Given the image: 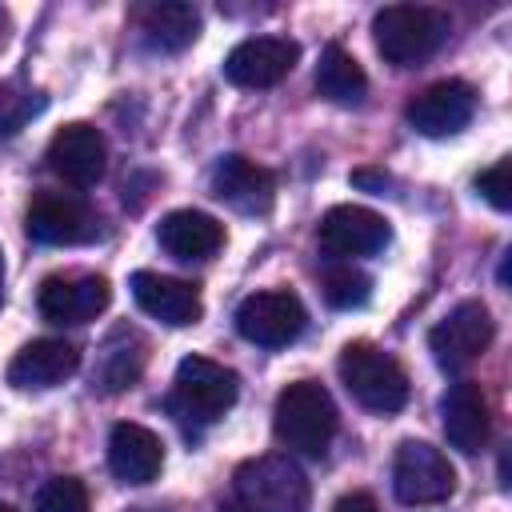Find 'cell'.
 I'll list each match as a JSON object with an SVG mask.
<instances>
[{"instance_id":"7a4b0ae2","label":"cell","mask_w":512,"mask_h":512,"mask_svg":"<svg viewBox=\"0 0 512 512\" xmlns=\"http://www.w3.org/2000/svg\"><path fill=\"white\" fill-rule=\"evenodd\" d=\"M340 384L348 388V396L368 408V412H400L408 404V372L400 368V360L368 340H352L344 344L340 360H336Z\"/></svg>"},{"instance_id":"f1b7e54d","label":"cell","mask_w":512,"mask_h":512,"mask_svg":"<svg viewBox=\"0 0 512 512\" xmlns=\"http://www.w3.org/2000/svg\"><path fill=\"white\" fill-rule=\"evenodd\" d=\"M352 184H364V188H384V184H388V176H384V172H368V168H364V172H356V176H352Z\"/></svg>"},{"instance_id":"d6986e66","label":"cell","mask_w":512,"mask_h":512,"mask_svg":"<svg viewBox=\"0 0 512 512\" xmlns=\"http://www.w3.org/2000/svg\"><path fill=\"white\" fill-rule=\"evenodd\" d=\"M108 468L124 484H152L164 468V444L152 428L144 424H116L108 432Z\"/></svg>"},{"instance_id":"ba28073f","label":"cell","mask_w":512,"mask_h":512,"mask_svg":"<svg viewBox=\"0 0 512 512\" xmlns=\"http://www.w3.org/2000/svg\"><path fill=\"white\" fill-rule=\"evenodd\" d=\"M24 228L36 244H56V248L92 244L100 236V220L92 204L72 192H36L24 212Z\"/></svg>"},{"instance_id":"1f68e13d","label":"cell","mask_w":512,"mask_h":512,"mask_svg":"<svg viewBox=\"0 0 512 512\" xmlns=\"http://www.w3.org/2000/svg\"><path fill=\"white\" fill-rule=\"evenodd\" d=\"M0 512H16V508H12V504H0Z\"/></svg>"},{"instance_id":"44dd1931","label":"cell","mask_w":512,"mask_h":512,"mask_svg":"<svg viewBox=\"0 0 512 512\" xmlns=\"http://www.w3.org/2000/svg\"><path fill=\"white\" fill-rule=\"evenodd\" d=\"M144 352H148V344H144L140 332L116 328V332L104 340V348H100L96 384H100L104 392H124V388H132L136 376H140V368H144Z\"/></svg>"},{"instance_id":"6da1fadb","label":"cell","mask_w":512,"mask_h":512,"mask_svg":"<svg viewBox=\"0 0 512 512\" xmlns=\"http://www.w3.org/2000/svg\"><path fill=\"white\" fill-rule=\"evenodd\" d=\"M336 424H340L336 404L328 388L316 380H296L276 396V408H272L276 440L300 456H324L336 436Z\"/></svg>"},{"instance_id":"d6a6232c","label":"cell","mask_w":512,"mask_h":512,"mask_svg":"<svg viewBox=\"0 0 512 512\" xmlns=\"http://www.w3.org/2000/svg\"><path fill=\"white\" fill-rule=\"evenodd\" d=\"M240 512H244V508H240Z\"/></svg>"},{"instance_id":"4fadbf2b","label":"cell","mask_w":512,"mask_h":512,"mask_svg":"<svg viewBox=\"0 0 512 512\" xmlns=\"http://www.w3.org/2000/svg\"><path fill=\"white\" fill-rule=\"evenodd\" d=\"M48 168H52L64 184H72V188H92V184H100V176H104V168H108V144H104V136H100L92 124H84V120L64 124V128H56V136L48 140Z\"/></svg>"},{"instance_id":"603a6c76","label":"cell","mask_w":512,"mask_h":512,"mask_svg":"<svg viewBox=\"0 0 512 512\" xmlns=\"http://www.w3.org/2000/svg\"><path fill=\"white\" fill-rule=\"evenodd\" d=\"M316 92L332 104H360L368 92V76L352 52H344L340 44H328L316 64Z\"/></svg>"},{"instance_id":"5bb4252c","label":"cell","mask_w":512,"mask_h":512,"mask_svg":"<svg viewBox=\"0 0 512 512\" xmlns=\"http://www.w3.org/2000/svg\"><path fill=\"white\" fill-rule=\"evenodd\" d=\"M476 112V92L464 80H436L424 92H416L404 108L408 124L420 136H456Z\"/></svg>"},{"instance_id":"277c9868","label":"cell","mask_w":512,"mask_h":512,"mask_svg":"<svg viewBox=\"0 0 512 512\" xmlns=\"http://www.w3.org/2000/svg\"><path fill=\"white\" fill-rule=\"evenodd\" d=\"M240 396V376L208 356H184L176 364L168 408L192 424H216Z\"/></svg>"},{"instance_id":"e0dca14e","label":"cell","mask_w":512,"mask_h":512,"mask_svg":"<svg viewBox=\"0 0 512 512\" xmlns=\"http://www.w3.org/2000/svg\"><path fill=\"white\" fill-rule=\"evenodd\" d=\"M76 368H80L76 344L56 340V336H44V340L24 344V348L12 356V364H8V384H12V388H24V392H40V388L64 384Z\"/></svg>"},{"instance_id":"7402d4cb","label":"cell","mask_w":512,"mask_h":512,"mask_svg":"<svg viewBox=\"0 0 512 512\" xmlns=\"http://www.w3.org/2000/svg\"><path fill=\"white\" fill-rule=\"evenodd\" d=\"M140 32H144V40H148L152 48H160V52H180V48H188V44L196 40V32H200V16H196L192 4L164 0V4L144 8V16H140Z\"/></svg>"},{"instance_id":"d4e9b609","label":"cell","mask_w":512,"mask_h":512,"mask_svg":"<svg viewBox=\"0 0 512 512\" xmlns=\"http://www.w3.org/2000/svg\"><path fill=\"white\" fill-rule=\"evenodd\" d=\"M40 108H44V96L40 92H32V88H24L16 80L0 84V136L20 132Z\"/></svg>"},{"instance_id":"30bf717a","label":"cell","mask_w":512,"mask_h":512,"mask_svg":"<svg viewBox=\"0 0 512 512\" xmlns=\"http://www.w3.org/2000/svg\"><path fill=\"white\" fill-rule=\"evenodd\" d=\"M392 228L380 212L372 208H360V204H336L324 212L320 228H316V240H320V252L332 256V260H352V256H372L388 244Z\"/></svg>"},{"instance_id":"3957f363","label":"cell","mask_w":512,"mask_h":512,"mask_svg":"<svg viewBox=\"0 0 512 512\" xmlns=\"http://www.w3.org/2000/svg\"><path fill=\"white\" fill-rule=\"evenodd\" d=\"M372 40L388 64L412 68L448 40V16L428 4H388L372 16Z\"/></svg>"},{"instance_id":"52a82bcc","label":"cell","mask_w":512,"mask_h":512,"mask_svg":"<svg viewBox=\"0 0 512 512\" xmlns=\"http://www.w3.org/2000/svg\"><path fill=\"white\" fill-rule=\"evenodd\" d=\"M392 492L400 504H440L456 492V468L424 440H404L392 460Z\"/></svg>"},{"instance_id":"f546056e","label":"cell","mask_w":512,"mask_h":512,"mask_svg":"<svg viewBox=\"0 0 512 512\" xmlns=\"http://www.w3.org/2000/svg\"><path fill=\"white\" fill-rule=\"evenodd\" d=\"M8 32H12V16H8V8H0V48L8 44Z\"/></svg>"},{"instance_id":"ac0fdd59","label":"cell","mask_w":512,"mask_h":512,"mask_svg":"<svg viewBox=\"0 0 512 512\" xmlns=\"http://www.w3.org/2000/svg\"><path fill=\"white\" fill-rule=\"evenodd\" d=\"M440 424L456 452L476 456L488 444V400L476 380H456L440 396Z\"/></svg>"},{"instance_id":"8fae6325","label":"cell","mask_w":512,"mask_h":512,"mask_svg":"<svg viewBox=\"0 0 512 512\" xmlns=\"http://www.w3.org/2000/svg\"><path fill=\"white\" fill-rule=\"evenodd\" d=\"M300 60V44L288 36H252L224 56V80L236 88H272Z\"/></svg>"},{"instance_id":"83f0119b","label":"cell","mask_w":512,"mask_h":512,"mask_svg":"<svg viewBox=\"0 0 512 512\" xmlns=\"http://www.w3.org/2000/svg\"><path fill=\"white\" fill-rule=\"evenodd\" d=\"M332 512H380V508H376V500L368 492H348V496H340L332 504Z\"/></svg>"},{"instance_id":"2e32d148","label":"cell","mask_w":512,"mask_h":512,"mask_svg":"<svg viewBox=\"0 0 512 512\" xmlns=\"http://www.w3.org/2000/svg\"><path fill=\"white\" fill-rule=\"evenodd\" d=\"M212 196L244 216H264L276 196V180L248 156H220L212 168Z\"/></svg>"},{"instance_id":"8992f818","label":"cell","mask_w":512,"mask_h":512,"mask_svg":"<svg viewBox=\"0 0 512 512\" xmlns=\"http://www.w3.org/2000/svg\"><path fill=\"white\" fill-rule=\"evenodd\" d=\"M304 324H308V312L300 296L288 288L252 292L236 308V332L256 348H284L304 332Z\"/></svg>"},{"instance_id":"9c48e42d","label":"cell","mask_w":512,"mask_h":512,"mask_svg":"<svg viewBox=\"0 0 512 512\" xmlns=\"http://www.w3.org/2000/svg\"><path fill=\"white\" fill-rule=\"evenodd\" d=\"M488 344H492V312L480 300H460L428 332V348L444 372H464L484 356Z\"/></svg>"},{"instance_id":"7c38bea8","label":"cell","mask_w":512,"mask_h":512,"mask_svg":"<svg viewBox=\"0 0 512 512\" xmlns=\"http://www.w3.org/2000/svg\"><path fill=\"white\" fill-rule=\"evenodd\" d=\"M112 300V288L104 276H88V272H56L40 284V316L52 324H88L96 320Z\"/></svg>"},{"instance_id":"4316f807","label":"cell","mask_w":512,"mask_h":512,"mask_svg":"<svg viewBox=\"0 0 512 512\" xmlns=\"http://www.w3.org/2000/svg\"><path fill=\"white\" fill-rule=\"evenodd\" d=\"M512 164L508 160H496L492 168H484L480 176H476V192L496 208V212H508L512 208Z\"/></svg>"},{"instance_id":"cb8c5ba5","label":"cell","mask_w":512,"mask_h":512,"mask_svg":"<svg viewBox=\"0 0 512 512\" xmlns=\"http://www.w3.org/2000/svg\"><path fill=\"white\" fill-rule=\"evenodd\" d=\"M320 288H324V300L332 308H360L368 300V292H372V280L352 264H336V268L324 272Z\"/></svg>"},{"instance_id":"4dcf8cb0","label":"cell","mask_w":512,"mask_h":512,"mask_svg":"<svg viewBox=\"0 0 512 512\" xmlns=\"http://www.w3.org/2000/svg\"><path fill=\"white\" fill-rule=\"evenodd\" d=\"M0 300H4V252H0Z\"/></svg>"},{"instance_id":"484cf974","label":"cell","mask_w":512,"mask_h":512,"mask_svg":"<svg viewBox=\"0 0 512 512\" xmlns=\"http://www.w3.org/2000/svg\"><path fill=\"white\" fill-rule=\"evenodd\" d=\"M36 512H88V488L76 476H52L36 492Z\"/></svg>"},{"instance_id":"9a60e30c","label":"cell","mask_w":512,"mask_h":512,"mask_svg":"<svg viewBox=\"0 0 512 512\" xmlns=\"http://www.w3.org/2000/svg\"><path fill=\"white\" fill-rule=\"evenodd\" d=\"M132 300L160 324H172V328H188L204 316V300H200V288L188 284V280H176V276H160V272H132Z\"/></svg>"},{"instance_id":"ffe728a7","label":"cell","mask_w":512,"mask_h":512,"mask_svg":"<svg viewBox=\"0 0 512 512\" xmlns=\"http://www.w3.org/2000/svg\"><path fill=\"white\" fill-rule=\"evenodd\" d=\"M156 240L176 260H208L224 244V224L196 208H176L156 224Z\"/></svg>"},{"instance_id":"5b68a950","label":"cell","mask_w":512,"mask_h":512,"mask_svg":"<svg viewBox=\"0 0 512 512\" xmlns=\"http://www.w3.org/2000/svg\"><path fill=\"white\" fill-rule=\"evenodd\" d=\"M232 484L244 512H308V476L288 456L244 460Z\"/></svg>"}]
</instances>
